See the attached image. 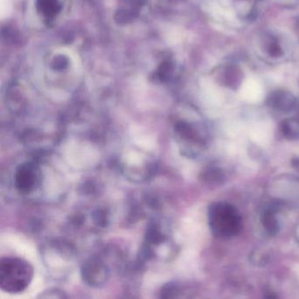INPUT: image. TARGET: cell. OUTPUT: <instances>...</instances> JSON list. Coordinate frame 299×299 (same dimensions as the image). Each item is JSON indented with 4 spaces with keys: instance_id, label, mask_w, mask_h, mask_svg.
I'll list each match as a JSON object with an SVG mask.
<instances>
[{
    "instance_id": "obj_5",
    "label": "cell",
    "mask_w": 299,
    "mask_h": 299,
    "mask_svg": "<svg viewBox=\"0 0 299 299\" xmlns=\"http://www.w3.org/2000/svg\"><path fill=\"white\" fill-rule=\"evenodd\" d=\"M263 224L270 234H276L278 230V221L275 219L274 215H272V213H267L263 215Z\"/></svg>"
},
{
    "instance_id": "obj_3",
    "label": "cell",
    "mask_w": 299,
    "mask_h": 299,
    "mask_svg": "<svg viewBox=\"0 0 299 299\" xmlns=\"http://www.w3.org/2000/svg\"><path fill=\"white\" fill-rule=\"evenodd\" d=\"M14 179L17 190L23 194H28L40 184V169L32 162L23 163L16 171Z\"/></svg>"
},
{
    "instance_id": "obj_4",
    "label": "cell",
    "mask_w": 299,
    "mask_h": 299,
    "mask_svg": "<svg viewBox=\"0 0 299 299\" xmlns=\"http://www.w3.org/2000/svg\"><path fill=\"white\" fill-rule=\"evenodd\" d=\"M83 273V278L90 285H100L106 278L105 268L97 261H90V263H87Z\"/></svg>"
},
{
    "instance_id": "obj_1",
    "label": "cell",
    "mask_w": 299,
    "mask_h": 299,
    "mask_svg": "<svg viewBox=\"0 0 299 299\" xmlns=\"http://www.w3.org/2000/svg\"><path fill=\"white\" fill-rule=\"evenodd\" d=\"M33 268L25 260L18 257H4L0 262L1 291L18 294L26 290L33 278Z\"/></svg>"
},
{
    "instance_id": "obj_2",
    "label": "cell",
    "mask_w": 299,
    "mask_h": 299,
    "mask_svg": "<svg viewBox=\"0 0 299 299\" xmlns=\"http://www.w3.org/2000/svg\"><path fill=\"white\" fill-rule=\"evenodd\" d=\"M210 227L213 235L220 238H229L238 234L241 216L235 207L227 203H216L210 207Z\"/></svg>"
}]
</instances>
